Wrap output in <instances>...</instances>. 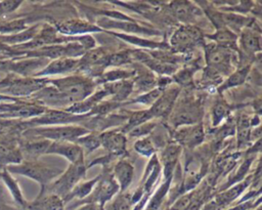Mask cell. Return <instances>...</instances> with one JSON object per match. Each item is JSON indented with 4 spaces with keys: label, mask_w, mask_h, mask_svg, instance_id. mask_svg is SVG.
Masks as SVG:
<instances>
[{
    "label": "cell",
    "mask_w": 262,
    "mask_h": 210,
    "mask_svg": "<svg viewBox=\"0 0 262 210\" xmlns=\"http://www.w3.org/2000/svg\"><path fill=\"white\" fill-rule=\"evenodd\" d=\"M48 79L39 77H21L13 73H6L0 79V94L14 98H27L45 87Z\"/></svg>",
    "instance_id": "obj_1"
},
{
    "label": "cell",
    "mask_w": 262,
    "mask_h": 210,
    "mask_svg": "<svg viewBox=\"0 0 262 210\" xmlns=\"http://www.w3.org/2000/svg\"><path fill=\"white\" fill-rule=\"evenodd\" d=\"M5 168L10 174H19L39 182L41 185V191L39 195H42L48 184L51 183V180L61 173L60 169L48 166L45 163L38 161V159H23L20 163L9 165Z\"/></svg>",
    "instance_id": "obj_2"
},
{
    "label": "cell",
    "mask_w": 262,
    "mask_h": 210,
    "mask_svg": "<svg viewBox=\"0 0 262 210\" xmlns=\"http://www.w3.org/2000/svg\"><path fill=\"white\" fill-rule=\"evenodd\" d=\"M48 83L53 84L52 86L58 90L63 104H75L83 101L93 88V84L90 80L79 76L48 80Z\"/></svg>",
    "instance_id": "obj_3"
},
{
    "label": "cell",
    "mask_w": 262,
    "mask_h": 210,
    "mask_svg": "<svg viewBox=\"0 0 262 210\" xmlns=\"http://www.w3.org/2000/svg\"><path fill=\"white\" fill-rule=\"evenodd\" d=\"M46 108L30 98H18L14 101L0 102V119L26 120L42 115Z\"/></svg>",
    "instance_id": "obj_4"
},
{
    "label": "cell",
    "mask_w": 262,
    "mask_h": 210,
    "mask_svg": "<svg viewBox=\"0 0 262 210\" xmlns=\"http://www.w3.org/2000/svg\"><path fill=\"white\" fill-rule=\"evenodd\" d=\"M88 130L78 126H56V127H34L26 129L20 136L40 137L53 141H70L77 139L87 133Z\"/></svg>",
    "instance_id": "obj_5"
},
{
    "label": "cell",
    "mask_w": 262,
    "mask_h": 210,
    "mask_svg": "<svg viewBox=\"0 0 262 210\" xmlns=\"http://www.w3.org/2000/svg\"><path fill=\"white\" fill-rule=\"evenodd\" d=\"M84 173H85V168H84L83 162L72 164L70 168L62 175H60V177L56 181L48 184V186L45 188L42 195L48 192L51 195H56L58 197L62 196L64 198L72 191V188L75 186L78 180L84 175ZM42 195H38V196H42Z\"/></svg>",
    "instance_id": "obj_6"
},
{
    "label": "cell",
    "mask_w": 262,
    "mask_h": 210,
    "mask_svg": "<svg viewBox=\"0 0 262 210\" xmlns=\"http://www.w3.org/2000/svg\"><path fill=\"white\" fill-rule=\"evenodd\" d=\"M206 59L210 69L227 73L230 68V53L224 47L210 45L206 48Z\"/></svg>",
    "instance_id": "obj_7"
},
{
    "label": "cell",
    "mask_w": 262,
    "mask_h": 210,
    "mask_svg": "<svg viewBox=\"0 0 262 210\" xmlns=\"http://www.w3.org/2000/svg\"><path fill=\"white\" fill-rule=\"evenodd\" d=\"M46 154H57L66 157L72 164L83 162V149L70 141H51Z\"/></svg>",
    "instance_id": "obj_8"
},
{
    "label": "cell",
    "mask_w": 262,
    "mask_h": 210,
    "mask_svg": "<svg viewBox=\"0 0 262 210\" xmlns=\"http://www.w3.org/2000/svg\"><path fill=\"white\" fill-rule=\"evenodd\" d=\"M201 38L199 29L193 27L179 28L171 38V44L178 49H187L198 43Z\"/></svg>",
    "instance_id": "obj_9"
},
{
    "label": "cell",
    "mask_w": 262,
    "mask_h": 210,
    "mask_svg": "<svg viewBox=\"0 0 262 210\" xmlns=\"http://www.w3.org/2000/svg\"><path fill=\"white\" fill-rule=\"evenodd\" d=\"M78 64V60L73 58H67V57H59L51 62H48L47 66L42 69L41 71L37 72V74L34 77H44L48 75H54V74H60L64 72H69L73 70Z\"/></svg>",
    "instance_id": "obj_10"
},
{
    "label": "cell",
    "mask_w": 262,
    "mask_h": 210,
    "mask_svg": "<svg viewBox=\"0 0 262 210\" xmlns=\"http://www.w3.org/2000/svg\"><path fill=\"white\" fill-rule=\"evenodd\" d=\"M0 179H1L2 183L6 186L8 192L11 194V196L13 197V200L17 204V207L26 210L28 202L25 200L17 182L14 180V178L6 170L5 167L0 168Z\"/></svg>",
    "instance_id": "obj_11"
},
{
    "label": "cell",
    "mask_w": 262,
    "mask_h": 210,
    "mask_svg": "<svg viewBox=\"0 0 262 210\" xmlns=\"http://www.w3.org/2000/svg\"><path fill=\"white\" fill-rule=\"evenodd\" d=\"M26 210H62V201L56 195L38 196L33 202L27 204Z\"/></svg>",
    "instance_id": "obj_12"
},
{
    "label": "cell",
    "mask_w": 262,
    "mask_h": 210,
    "mask_svg": "<svg viewBox=\"0 0 262 210\" xmlns=\"http://www.w3.org/2000/svg\"><path fill=\"white\" fill-rule=\"evenodd\" d=\"M177 89H170L166 93H162V95L155 102L152 108L149 110L152 117H161L168 114L171 110L173 101L177 96Z\"/></svg>",
    "instance_id": "obj_13"
},
{
    "label": "cell",
    "mask_w": 262,
    "mask_h": 210,
    "mask_svg": "<svg viewBox=\"0 0 262 210\" xmlns=\"http://www.w3.org/2000/svg\"><path fill=\"white\" fill-rule=\"evenodd\" d=\"M100 142L114 155L123 154L125 151V137L121 133L107 132L100 135Z\"/></svg>",
    "instance_id": "obj_14"
},
{
    "label": "cell",
    "mask_w": 262,
    "mask_h": 210,
    "mask_svg": "<svg viewBox=\"0 0 262 210\" xmlns=\"http://www.w3.org/2000/svg\"><path fill=\"white\" fill-rule=\"evenodd\" d=\"M118 188H119L118 183L114 180L112 176L104 178L99 182L93 195L95 198V201L99 202L100 205L102 206L106 201H108L117 193Z\"/></svg>",
    "instance_id": "obj_15"
},
{
    "label": "cell",
    "mask_w": 262,
    "mask_h": 210,
    "mask_svg": "<svg viewBox=\"0 0 262 210\" xmlns=\"http://www.w3.org/2000/svg\"><path fill=\"white\" fill-rule=\"evenodd\" d=\"M115 176L121 184V190L124 191L132 181L133 177V167L130 163L126 161H121L117 164L115 168Z\"/></svg>",
    "instance_id": "obj_16"
},
{
    "label": "cell",
    "mask_w": 262,
    "mask_h": 210,
    "mask_svg": "<svg viewBox=\"0 0 262 210\" xmlns=\"http://www.w3.org/2000/svg\"><path fill=\"white\" fill-rule=\"evenodd\" d=\"M180 152V148L177 145H169L166 148L163 153V162H164V173L167 179H169L170 175H172V170L177 161L178 154Z\"/></svg>",
    "instance_id": "obj_17"
},
{
    "label": "cell",
    "mask_w": 262,
    "mask_h": 210,
    "mask_svg": "<svg viewBox=\"0 0 262 210\" xmlns=\"http://www.w3.org/2000/svg\"><path fill=\"white\" fill-rule=\"evenodd\" d=\"M203 136H204L203 129L199 125V126L186 128L180 131L178 138L179 140L183 141V143H186L187 145H195L203 140Z\"/></svg>",
    "instance_id": "obj_18"
},
{
    "label": "cell",
    "mask_w": 262,
    "mask_h": 210,
    "mask_svg": "<svg viewBox=\"0 0 262 210\" xmlns=\"http://www.w3.org/2000/svg\"><path fill=\"white\" fill-rule=\"evenodd\" d=\"M58 30L61 33H66V34H77V33L97 31L98 29L90 25H87L86 23H82L78 20H70L58 26Z\"/></svg>",
    "instance_id": "obj_19"
},
{
    "label": "cell",
    "mask_w": 262,
    "mask_h": 210,
    "mask_svg": "<svg viewBox=\"0 0 262 210\" xmlns=\"http://www.w3.org/2000/svg\"><path fill=\"white\" fill-rule=\"evenodd\" d=\"M171 7L177 18L184 22L190 20L194 13V10L189 2H173Z\"/></svg>",
    "instance_id": "obj_20"
},
{
    "label": "cell",
    "mask_w": 262,
    "mask_h": 210,
    "mask_svg": "<svg viewBox=\"0 0 262 210\" xmlns=\"http://www.w3.org/2000/svg\"><path fill=\"white\" fill-rule=\"evenodd\" d=\"M241 45L248 53H253L260 50L259 36H256L253 32H244L241 39Z\"/></svg>",
    "instance_id": "obj_21"
},
{
    "label": "cell",
    "mask_w": 262,
    "mask_h": 210,
    "mask_svg": "<svg viewBox=\"0 0 262 210\" xmlns=\"http://www.w3.org/2000/svg\"><path fill=\"white\" fill-rule=\"evenodd\" d=\"M98 178H99V177H97V178H95V179H93V180H91V181L84 182V183H81V184L75 186V187L63 198V200H64V201H70V199H72L73 197L84 198L85 196H87V195L91 192L92 187L94 186V184H95V182L98 180Z\"/></svg>",
    "instance_id": "obj_22"
},
{
    "label": "cell",
    "mask_w": 262,
    "mask_h": 210,
    "mask_svg": "<svg viewBox=\"0 0 262 210\" xmlns=\"http://www.w3.org/2000/svg\"><path fill=\"white\" fill-rule=\"evenodd\" d=\"M248 72H249V66H247V67H245V68H243V69H241V70L234 72V73L228 78V80L223 84V86L220 87V90H223V89H225V88H227V87L235 86V85H238V84L243 83V82L245 81V79H246V76H247Z\"/></svg>",
    "instance_id": "obj_23"
},
{
    "label": "cell",
    "mask_w": 262,
    "mask_h": 210,
    "mask_svg": "<svg viewBox=\"0 0 262 210\" xmlns=\"http://www.w3.org/2000/svg\"><path fill=\"white\" fill-rule=\"evenodd\" d=\"M131 88H132V83L124 81L121 83H116L114 85H111L107 90L111 93L116 94V99H123L129 94Z\"/></svg>",
    "instance_id": "obj_24"
},
{
    "label": "cell",
    "mask_w": 262,
    "mask_h": 210,
    "mask_svg": "<svg viewBox=\"0 0 262 210\" xmlns=\"http://www.w3.org/2000/svg\"><path fill=\"white\" fill-rule=\"evenodd\" d=\"M212 39L216 40L218 43H220V45H229V43H234L236 36L234 34H232L230 31L226 30V29H222L217 31L216 34L211 36Z\"/></svg>",
    "instance_id": "obj_25"
},
{
    "label": "cell",
    "mask_w": 262,
    "mask_h": 210,
    "mask_svg": "<svg viewBox=\"0 0 262 210\" xmlns=\"http://www.w3.org/2000/svg\"><path fill=\"white\" fill-rule=\"evenodd\" d=\"M104 52H103V50L102 49H95V50H91V51H89V52H87L84 56H83V58L81 59L82 60V62L84 64V65H87V66H89V65H94V64H98V62H100V61H102V59H103V57H104Z\"/></svg>",
    "instance_id": "obj_26"
},
{
    "label": "cell",
    "mask_w": 262,
    "mask_h": 210,
    "mask_svg": "<svg viewBox=\"0 0 262 210\" xmlns=\"http://www.w3.org/2000/svg\"><path fill=\"white\" fill-rule=\"evenodd\" d=\"M134 148L135 150L143 155V156H149L150 154L154 153V145L151 143V141L148 139V138H142V139H139L138 141H136V143L134 144Z\"/></svg>",
    "instance_id": "obj_27"
},
{
    "label": "cell",
    "mask_w": 262,
    "mask_h": 210,
    "mask_svg": "<svg viewBox=\"0 0 262 210\" xmlns=\"http://www.w3.org/2000/svg\"><path fill=\"white\" fill-rule=\"evenodd\" d=\"M78 143L83 145L88 152H91L100 144V135H88L83 138H78Z\"/></svg>",
    "instance_id": "obj_28"
},
{
    "label": "cell",
    "mask_w": 262,
    "mask_h": 210,
    "mask_svg": "<svg viewBox=\"0 0 262 210\" xmlns=\"http://www.w3.org/2000/svg\"><path fill=\"white\" fill-rule=\"evenodd\" d=\"M21 3V1H0V17L15 11Z\"/></svg>",
    "instance_id": "obj_29"
},
{
    "label": "cell",
    "mask_w": 262,
    "mask_h": 210,
    "mask_svg": "<svg viewBox=\"0 0 262 210\" xmlns=\"http://www.w3.org/2000/svg\"><path fill=\"white\" fill-rule=\"evenodd\" d=\"M161 95H162L161 90L156 89V90H154V91H151L147 94H144V95L136 98L135 100H138V102H142V103H145V104H151V103L156 102Z\"/></svg>",
    "instance_id": "obj_30"
},
{
    "label": "cell",
    "mask_w": 262,
    "mask_h": 210,
    "mask_svg": "<svg viewBox=\"0 0 262 210\" xmlns=\"http://www.w3.org/2000/svg\"><path fill=\"white\" fill-rule=\"evenodd\" d=\"M129 61L128 54L126 52H121L114 54L107 58V64L106 65H112V66H119L125 62Z\"/></svg>",
    "instance_id": "obj_31"
},
{
    "label": "cell",
    "mask_w": 262,
    "mask_h": 210,
    "mask_svg": "<svg viewBox=\"0 0 262 210\" xmlns=\"http://www.w3.org/2000/svg\"><path fill=\"white\" fill-rule=\"evenodd\" d=\"M131 203V199H128L126 196H121L114 203L113 210H130Z\"/></svg>",
    "instance_id": "obj_32"
},
{
    "label": "cell",
    "mask_w": 262,
    "mask_h": 210,
    "mask_svg": "<svg viewBox=\"0 0 262 210\" xmlns=\"http://www.w3.org/2000/svg\"><path fill=\"white\" fill-rule=\"evenodd\" d=\"M152 127H154V124H150V123H148V124H140V125L134 127L133 130L130 131V134H132L134 136L135 135H143V134L147 133Z\"/></svg>",
    "instance_id": "obj_33"
},
{
    "label": "cell",
    "mask_w": 262,
    "mask_h": 210,
    "mask_svg": "<svg viewBox=\"0 0 262 210\" xmlns=\"http://www.w3.org/2000/svg\"><path fill=\"white\" fill-rule=\"evenodd\" d=\"M128 75L129 74L125 71L111 72V73H107L104 76V80H117V79H120V78H126V77H128Z\"/></svg>",
    "instance_id": "obj_34"
},
{
    "label": "cell",
    "mask_w": 262,
    "mask_h": 210,
    "mask_svg": "<svg viewBox=\"0 0 262 210\" xmlns=\"http://www.w3.org/2000/svg\"><path fill=\"white\" fill-rule=\"evenodd\" d=\"M224 113H225V108L221 103L216 104V107L214 108V118L217 119L215 121V124H217L220 121V119H221V117H223Z\"/></svg>",
    "instance_id": "obj_35"
},
{
    "label": "cell",
    "mask_w": 262,
    "mask_h": 210,
    "mask_svg": "<svg viewBox=\"0 0 262 210\" xmlns=\"http://www.w3.org/2000/svg\"><path fill=\"white\" fill-rule=\"evenodd\" d=\"M0 210H24L19 207H14L11 205H8L4 199H0Z\"/></svg>",
    "instance_id": "obj_36"
},
{
    "label": "cell",
    "mask_w": 262,
    "mask_h": 210,
    "mask_svg": "<svg viewBox=\"0 0 262 210\" xmlns=\"http://www.w3.org/2000/svg\"><path fill=\"white\" fill-rule=\"evenodd\" d=\"M10 51H11V47H10L9 45L0 42V54H3V55H5V56L8 58L7 54H8ZM8 59H9V58H8Z\"/></svg>",
    "instance_id": "obj_37"
},
{
    "label": "cell",
    "mask_w": 262,
    "mask_h": 210,
    "mask_svg": "<svg viewBox=\"0 0 262 210\" xmlns=\"http://www.w3.org/2000/svg\"><path fill=\"white\" fill-rule=\"evenodd\" d=\"M18 98H14V97H10V96H7V95H3V94H0V102H7V101H14Z\"/></svg>",
    "instance_id": "obj_38"
},
{
    "label": "cell",
    "mask_w": 262,
    "mask_h": 210,
    "mask_svg": "<svg viewBox=\"0 0 262 210\" xmlns=\"http://www.w3.org/2000/svg\"><path fill=\"white\" fill-rule=\"evenodd\" d=\"M95 205H93V204H88V205H86L85 207H81L79 210H95Z\"/></svg>",
    "instance_id": "obj_39"
},
{
    "label": "cell",
    "mask_w": 262,
    "mask_h": 210,
    "mask_svg": "<svg viewBox=\"0 0 262 210\" xmlns=\"http://www.w3.org/2000/svg\"><path fill=\"white\" fill-rule=\"evenodd\" d=\"M2 77H3V76H1V75H0V79H1V78H2Z\"/></svg>",
    "instance_id": "obj_40"
}]
</instances>
